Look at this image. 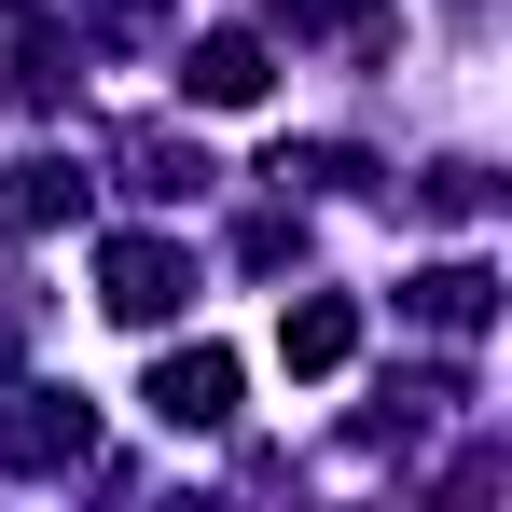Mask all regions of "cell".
Here are the masks:
<instances>
[{"mask_svg": "<svg viewBox=\"0 0 512 512\" xmlns=\"http://www.w3.org/2000/svg\"><path fill=\"white\" fill-rule=\"evenodd\" d=\"M236 263H250V277H277V263H305V222H291V208H263L250 236H236Z\"/></svg>", "mask_w": 512, "mask_h": 512, "instance_id": "12", "label": "cell"}, {"mask_svg": "<svg viewBox=\"0 0 512 512\" xmlns=\"http://www.w3.org/2000/svg\"><path fill=\"white\" fill-rule=\"evenodd\" d=\"M402 305H416L429 333H485V319H499V277H485V263H429V277H402Z\"/></svg>", "mask_w": 512, "mask_h": 512, "instance_id": "8", "label": "cell"}, {"mask_svg": "<svg viewBox=\"0 0 512 512\" xmlns=\"http://www.w3.org/2000/svg\"><path fill=\"white\" fill-rule=\"evenodd\" d=\"M263 84H277V42H263V28H208V42L180 56V97H194V111H263Z\"/></svg>", "mask_w": 512, "mask_h": 512, "instance_id": "4", "label": "cell"}, {"mask_svg": "<svg viewBox=\"0 0 512 512\" xmlns=\"http://www.w3.org/2000/svg\"><path fill=\"white\" fill-rule=\"evenodd\" d=\"M84 457H97L84 388H14V402H0V471H14V485H70Z\"/></svg>", "mask_w": 512, "mask_h": 512, "instance_id": "1", "label": "cell"}, {"mask_svg": "<svg viewBox=\"0 0 512 512\" xmlns=\"http://www.w3.org/2000/svg\"><path fill=\"white\" fill-rule=\"evenodd\" d=\"M236 388H250V374H236V346H167L139 402H153L167 429H236Z\"/></svg>", "mask_w": 512, "mask_h": 512, "instance_id": "3", "label": "cell"}, {"mask_svg": "<svg viewBox=\"0 0 512 512\" xmlns=\"http://www.w3.org/2000/svg\"><path fill=\"white\" fill-rule=\"evenodd\" d=\"M277 360H291V374H346V360H360V305H346V291L277 305Z\"/></svg>", "mask_w": 512, "mask_h": 512, "instance_id": "6", "label": "cell"}, {"mask_svg": "<svg viewBox=\"0 0 512 512\" xmlns=\"http://www.w3.org/2000/svg\"><path fill=\"white\" fill-rule=\"evenodd\" d=\"M416 194H429V222H485V167H429Z\"/></svg>", "mask_w": 512, "mask_h": 512, "instance_id": "13", "label": "cell"}, {"mask_svg": "<svg viewBox=\"0 0 512 512\" xmlns=\"http://www.w3.org/2000/svg\"><path fill=\"white\" fill-rule=\"evenodd\" d=\"M70 84V28H14V97H56Z\"/></svg>", "mask_w": 512, "mask_h": 512, "instance_id": "11", "label": "cell"}, {"mask_svg": "<svg viewBox=\"0 0 512 512\" xmlns=\"http://www.w3.org/2000/svg\"><path fill=\"white\" fill-rule=\"evenodd\" d=\"M84 222V167L70 153H14L0 167V236H70Z\"/></svg>", "mask_w": 512, "mask_h": 512, "instance_id": "5", "label": "cell"}, {"mask_svg": "<svg viewBox=\"0 0 512 512\" xmlns=\"http://www.w3.org/2000/svg\"><path fill=\"white\" fill-rule=\"evenodd\" d=\"M97 305H111L125 333H167L180 305H194V250H180V236H111V250H97Z\"/></svg>", "mask_w": 512, "mask_h": 512, "instance_id": "2", "label": "cell"}, {"mask_svg": "<svg viewBox=\"0 0 512 512\" xmlns=\"http://www.w3.org/2000/svg\"><path fill=\"white\" fill-rule=\"evenodd\" d=\"M263 180H277V194H346V180H374V167H360L346 139H305V153L277 139V153H263Z\"/></svg>", "mask_w": 512, "mask_h": 512, "instance_id": "9", "label": "cell"}, {"mask_svg": "<svg viewBox=\"0 0 512 512\" xmlns=\"http://www.w3.org/2000/svg\"><path fill=\"white\" fill-rule=\"evenodd\" d=\"M84 42H125V56H153V42H167V0H84Z\"/></svg>", "mask_w": 512, "mask_h": 512, "instance_id": "10", "label": "cell"}, {"mask_svg": "<svg viewBox=\"0 0 512 512\" xmlns=\"http://www.w3.org/2000/svg\"><path fill=\"white\" fill-rule=\"evenodd\" d=\"M111 167H125V194H153V208L208 194V153H194V139H167V125H125V139H111Z\"/></svg>", "mask_w": 512, "mask_h": 512, "instance_id": "7", "label": "cell"}]
</instances>
